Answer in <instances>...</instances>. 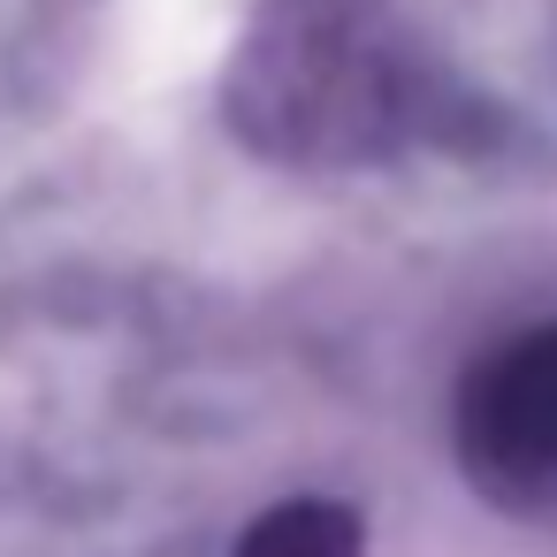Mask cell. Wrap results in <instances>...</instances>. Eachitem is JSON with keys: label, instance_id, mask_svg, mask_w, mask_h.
<instances>
[{"label": "cell", "instance_id": "obj_1", "mask_svg": "<svg viewBox=\"0 0 557 557\" xmlns=\"http://www.w3.org/2000/svg\"><path fill=\"white\" fill-rule=\"evenodd\" d=\"M222 123L252 161L344 176L466 138L473 92L405 0H260L222 70Z\"/></svg>", "mask_w": 557, "mask_h": 557}, {"label": "cell", "instance_id": "obj_2", "mask_svg": "<svg viewBox=\"0 0 557 557\" xmlns=\"http://www.w3.org/2000/svg\"><path fill=\"white\" fill-rule=\"evenodd\" d=\"M450 450L481 504L557 519V321L481 351L450 397Z\"/></svg>", "mask_w": 557, "mask_h": 557}, {"label": "cell", "instance_id": "obj_3", "mask_svg": "<svg viewBox=\"0 0 557 557\" xmlns=\"http://www.w3.org/2000/svg\"><path fill=\"white\" fill-rule=\"evenodd\" d=\"M230 557H367V511L344 496H283L237 534Z\"/></svg>", "mask_w": 557, "mask_h": 557}]
</instances>
